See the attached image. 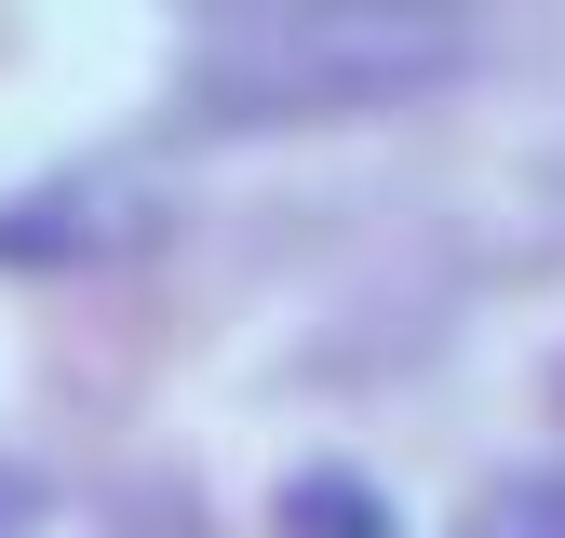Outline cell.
<instances>
[{
  "label": "cell",
  "instance_id": "obj_1",
  "mask_svg": "<svg viewBox=\"0 0 565 538\" xmlns=\"http://www.w3.org/2000/svg\"><path fill=\"white\" fill-rule=\"evenodd\" d=\"M458 67L445 14H377V0H323V14H243L202 28L189 54V108L202 121H310V108H377L404 82Z\"/></svg>",
  "mask_w": 565,
  "mask_h": 538
},
{
  "label": "cell",
  "instance_id": "obj_2",
  "mask_svg": "<svg viewBox=\"0 0 565 538\" xmlns=\"http://www.w3.org/2000/svg\"><path fill=\"white\" fill-rule=\"evenodd\" d=\"M458 538H565V458L552 471H499V485L458 512Z\"/></svg>",
  "mask_w": 565,
  "mask_h": 538
},
{
  "label": "cell",
  "instance_id": "obj_3",
  "mask_svg": "<svg viewBox=\"0 0 565 538\" xmlns=\"http://www.w3.org/2000/svg\"><path fill=\"white\" fill-rule=\"evenodd\" d=\"M282 525L297 538H391L377 485H350V471H297V485H282Z\"/></svg>",
  "mask_w": 565,
  "mask_h": 538
}]
</instances>
